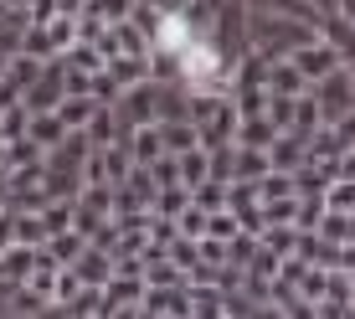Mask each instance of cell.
I'll return each mask as SVG.
<instances>
[{
  "mask_svg": "<svg viewBox=\"0 0 355 319\" xmlns=\"http://www.w3.org/2000/svg\"><path fill=\"white\" fill-rule=\"evenodd\" d=\"M345 16H350V21H355V0H345Z\"/></svg>",
  "mask_w": 355,
  "mask_h": 319,
  "instance_id": "7a4b0ae2",
  "label": "cell"
},
{
  "mask_svg": "<svg viewBox=\"0 0 355 319\" xmlns=\"http://www.w3.org/2000/svg\"><path fill=\"white\" fill-rule=\"evenodd\" d=\"M78 6H83V0H62V10H78Z\"/></svg>",
  "mask_w": 355,
  "mask_h": 319,
  "instance_id": "6da1fadb",
  "label": "cell"
}]
</instances>
